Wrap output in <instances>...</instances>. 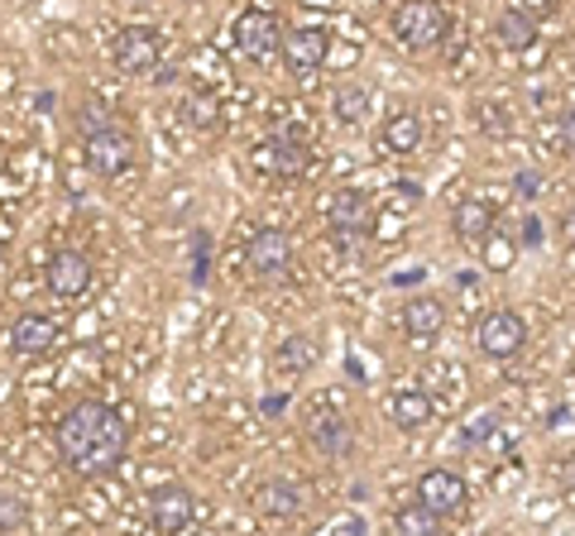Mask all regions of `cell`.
Instances as JSON below:
<instances>
[{
	"instance_id": "obj_30",
	"label": "cell",
	"mask_w": 575,
	"mask_h": 536,
	"mask_svg": "<svg viewBox=\"0 0 575 536\" xmlns=\"http://www.w3.org/2000/svg\"><path fill=\"white\" fill-rule=\"evenodd\" d=\"M485 249H489V264H494V268H503V264H509V259H513V249H509V245H503V240H499V235H489V240H485Z\"/></svg>"
},
{
	"instance_id": "obj_3",
	"label": "cell",
	"mask_w": 575,
	"mask_h": 536,
	"mask_svg": "<svg viewBox=\"0 0 575 536\" xmlns=\"http://www.w3.org/2000/svg\"><path fill=\"white\" fill-rule=\"evenodd\" d=\"M135 158H139L135 134H125V130H115V125L87 134V173L91 178H120V173H130V168H135Z\"/></svg>"
},
{
	"instance_id": "obj_19",
	"label": "cell",
	"mask_w": 575,
	"mask_h": 536,
	"mask_svg": "<svg viewBox=\"0 0 575 536\" xmlns=\"http://www.w3.org/2000/svg\"><path fill=\"white\" fill-rule=\"evenodd\" d=\"M494 34H499V44L509 48V53H523V48H533V44H537V20L527 15V10L509 5V10H503V15H499Z\"/></svg>"
},
{
	"instance_id": "obj_12",
	"label": "cell",
	"mask_w": 575,
	"mask_h": 536,
	"mask_svg": "<svg viewBox=\"0 0 575 536\" xmlns=\"http://www.w3.org/2000/svg\"><path fill=\"white\" fill-rule=\"evenodd\" d=\"M255 508L273 522H293L307 508V494H303V484H293V479H264L255 489Z\"/></svg>"
},
{
	"instance_id": "obj_34",
	"label": "cell",
	"mask_w": 575,
	"mask_h": 536,
	"mask_svg": "<svg viewBox=\"0 0 575 536\" xmlns=\"http://www.w3.org/2000/svg\"><path fill=\"white\" fill-rule=\"evenodd\" d=\"M561 465H566L561 470V484H575V460H561Z\"/></svg>"
},
{
	"instance_id": "obj_18",
	"label": "cell",
	"mask_w": 575,
	"mask_h": 536,
	"mask_svg": "<svg viewBox=\"0 0 575 536\" xmlns=\"http://www.w3.org/2000/svg\"><path fill=\"white\" fill-rule=\"evenodd\" d=\"M441 326H446V307H441V297H413L403 307V331L413 340L441 336Z\"/></svg>"
},
{
	"instance_id": "obj_11",
	"label": "cell",
	"mask_w": 575,
	"mask_h": 536,
	"mask_svg": "<svg viewBox=\"0 0 575 536\" xmlns=\"http://www.w3.org/2000/svg\"><path fill=\"white\" fill-rule=\"evenodd\" d=\"M327 226L335 230V235H365V230L375 226V206H369L365 192L345 187L327 202Z\"/></svg>"
},
{
	"instance_id": "obj_16",
	"label": "cell",
	"mask_w": 575,
	"mask_h": 536,
	"mask_svg": "<svg viewBox=\"0 0 575 536\" xmlns=\"http://www.w3.org/2000/svg\"><path fill=\"white\" fill-rule=\"evenodd\" d=\"M249 163H255L264 178H297L307 168V154H303V144H293V139H269V144H259Z\"/></svg>"
},
{
	"instance_id": "obj_24",
	"label": "cell",
	"mask_w": 575,
	"mask_h": 536,
	"mask_svg": "<svg viewBox=\"0 0 575 536\" xmlns=\"http://www.w3.org/2000/svg\"><path fill=\"white\" fill-rule=\"evenodd\" d=\"M311 446L327 450V455H341V446H345L341 417H311Z\"/></svg>"
},
{
	"instance_id": "obj_5",
	"label": "cell",
	"mask_w": 575,
	"mask_h": 536,
	"mask_svg": "<svg viewBox=\"0 0 575 536\" xmlns=\"http://www.w3.org/2000/svg\"><path fill=\"white\" fill-rule=\"evenodd\" d=\"M235 48L249 58H269V53H283V24L273 10H245L235 20Z\"/></svg>"
},
{
	"instance_id": "obj_7",
	"label": "cell",
	"mask_w": 575,
	"mask_h": 536,
	"mask_svg": "<svg viewBox=\"0 0 575 536\" xmlns=\"http://www.w3.org/2000/svg\"><path fill=\"white\" fill-rule=\"evenodd\" d=\"M417 498L431 508V513H441V517H451V513H461L465 508V498H470V489H465V479L455 470H427L423 479H417Z\"/></svg>"
},
{
	"instance_id": "obj_29",
	"label": "cell",
	"mask_w": 575,
	"mask_h": 536,
	"mask_svg": "<svg viewBox=\"0 0 575 536\" xmlns=\"http://www.w3.org/2000/svg\"><path fill=\"white\" fill-rule=\"evenodd\" d=\"M513 192H518V197H523V202H533V197H537V192H542V178H537V173H533V168H527V173H518V182H513Z\"/></svg>"
},
{
	"instance_id": "obj_9",
	"label": "cell",
	"mask_w": 575,
	"mask_h": 536,
	"mask_svg": "<svg viewBox=\"0 0 575 536\" xmlns=\"http://www.w3.org/2000/svg\"><path fill=\"white\" fill-rule=\"evenodd\" d=\"M327 53H331L327 29H311V24H303V29L283 34V58H288V68H293L297 77H311V72L327 63Z\"/></svg>"
},
{
	"instance_id": "obj_25",
	"label": "cell",
	"mask_w": 575,
	"mask_h": 536,
	"mask_svg": "<svg viewBox=\"0 0 575 536\" xmlns=\"http://www.w3.org/2000/svg\"><path fill=\"white\" fill-rule=\"evenodd\" d=\"M24 527H29L24 503H15V498H0V532H24Z\"/></svg>"
},
{
	"instance_id": "obj_21",
	"label": "cell",
	"mask_w": 575,
	"mask_h": 536,
	"mask_svg": "<svg viewBox=\"0 0 575 536\" xmlns=\"http://www.w3.org/2000/svg\"><path fill=\"white\" fill-rule=\"evenodd\" d=\"M441 513H431V508L417 498V503H407V508H399L393 513V522H389V532H399V536H437L441 532Z\"/></svg>"
},
{
	"instance_id": "obj_32",
	"label": "cell",
	"mask_w": 575,
	"mask_h": 536,
	"mask_svg": "<svg viewBox=\"0 0 575 536\" xmlns=\"http://www.w3.org/2000/svg\"><path fill=\"white\" fill-rule=\"evenodd\" d=\"M393 283H423V268H407V273H403V268H399V273H393Z\"/></svg>"
},
{
	"instance_id": "obj_28",
	"label": "cell",
	"mask_w": 575,
	"mask_h": 536,
	"mask_svg": "<svg viewBox=\"0 0 575 536\" xmlns=\"http://www.w3.org/2000/svg\"><path fill=\"white\" fill-rule=\"evenodd\" d=\"M321 532H335V536H365V522H359V517H331V522H321Z\"/></svg>"
},
{
	"instance_id": "obj_31",
	"label": "cell",
	"mask_w": 575,
	"mask_h": 536,
	"mask_svg": "<svg viewBox=\"0 0 575 536\" xmlns=\"http://www.w3.org/2000/svg\"><path fill=\"white\" fill-rule=\"evenodd\" d=\"M542 240H547V235H542V221H537V216H527V221H523V245H527V249H537Z\"/></svg>"
},
{
	"instance_id": "obj_33",
	"label": "cell",
	"mask_w": 575,
	"mask_h": 536,
	"mask_svg": "<svg viewBox=\"0 0 575 536\" xmlns=\"http://www.w3.org/2000/svg\"><path fill=\"white\" fill-rule=\"evenodd\" d=\"M561 139H566V144H571V149H575V111H571L566 120H561Z\"/></svg>"
},
{
	"instance_id": "obj_2",
	"label": "cell",
	"mask_w": 575,
	"mask_h": 536,
	"mask_svg": "<svg viewBox=\"0 0 575 536\" xmlns=\"http://www.w3.org/2000/svg\"><path fill=\"white\" fill-rule=\"evenodd\" d=\"M446 29H451V15L441 0H403L393 10V34H399V44L407 53H431V48L446 39Z\"/></svg>"
},
{
	"instance_id": "obj_13",
	"label": "cell",
	"mask_w": 575,
	"mask_h": 536,
	"mask_svg": "<svg viewBox=\"0 0 575 536\" xmlns=\"http://www.w3.org/2000/svg\"><path fill=\"white\" fill-rule=\"evenodd\" d=\"M53 340H58V321L53 316H44V312H24L20 321L10 326V345H15V355H24V360L48 355Z\"/></svg>"
},
{
	"instance_id": "obj_17",
	"label": "cell",
	"mask_w": 575,
	"mask_h": 536,
	"mask_svg": "<svg viewBox=\"0 0 575 536\" xmlns=\"http://www.w3.org/2000/svg\"><path fill=\"white\" fill-rule=\"evenodd\" d=\"M389 422L403 426V431H417V426L431 422V398L423 388H393L389 393Z\"/></svg>"
},
{
	"instance_id": "obj_20",
	"label": "cell",
	"mask_w": 575,
	"mask_h": 536,
	"mask_svg": "<svg viewBox=\"0 0 575 536\" xmlns=\"http://www.w3.org/2000/svg\"><path fill=\"white\" fill-rule=\"evenodd\" d=\"M311 364H317V350H311L307 336H288V340H279V350H273V374H288V379L307 374Z\"/></svg>"
},
{
	"instance_id": "obj_15",
	"label": "cell",
	"mask_w": 575,
	"mask_h": 536,
	"mask_svg": "<svg viewBox=\"0 0 575 536\" xmlns=\"http://www.w3.org/2000/svg\"><path fill=\"white\" fill-rule=\"evenodd\" d=\"M451 230L465 240V245H485V240L494 235V202H485V197H465V202H455V211H451Z\"/></svg>"
},
{
	"instance_id": "obj_4",
	"label": "cell",
	"mask_w": 575,
	"mask_h": 536,
	"mask_svg": "<svg viewBox=\"0 0 575 536\" xmlns=\"http://www.w3.org/2000/svg\"><path fill=\"white\" fill-rule=\"evenodd\" d=\"M475 340H479V355L513 360V355H523V345H527V326H523L518 312L499 307V312H489L485 321L475 326Z\"/></svg>"
},
{
	"instance_id": "obj_1",
	"label": "cell",
	"mask_w": 575,
	"mask_h": 536,
	"mask_svg": "<svg viewBox=\"0 0 575 536\" xmlns=\"http://www.w3.org/2000/svg\"><path fill=\"white\" fill-rule=\"evenodd\" d=\"M53 441H58V455L72 474H111L130 450V426L115 417L106 402L96 398H82L58 417L53 426Z\"/></svg>"
},
{
	"instance_id": "obj_36",
	"label": "cell",
	"mask_w": 575,
	"mask_h": 536,
	"mask_svg": "<svg viewBox=\"0 0 575 536\" xmlns=\"http://www.w3.org/2000/svg\"><path fill=\"white\" fill-rule=\"evenodd\" d=\"M0 259H5V240H0Z\"/></svg>"
},
{
	"instance_id": "obj_35",
	"label": "cell",
	"mask_w": 575,
	"mask_h": 536,
	"mask_svg": "<svg viewBox=\"0 0 575 536\" xmlns=\"http://www.w3.org/2000/svg\"><path fill=\"white\" fill-rule=\"evenodd\" d=\"M303 5H311V10H327V5H331V0H303Z\"/></svg>"
},
{
	"instance_id": "obj_6",
	"label": "cell",
	"mask_w": 575,
	"mask_h": 536,
	"mask_svg": "<svg viewBox=\"0 0 575 536\" xmlns=\"http://www.w3.org/2000/svg\"><path fill=\"white\" fill-rule=\"evenodd\" d=\"M91 259L87 254H77V249H58L53 259H48V292L53 297H63V302H72V297H82V292L91 288Z\"/></svg>"
},
{
	"instance_id": "obj_8",
	"label": "cell",
	"mask_w": 575,
	"mask_h": 536,
	"mask_svg": "<svg viewBox=\"0 0 575 536\" xmlns=\"http://www.w3.org/2000/svg\"><path fill=\"white\" fill-rule=\"evenodd\" d=\"M159 34L154 29H120L115 34V68L125 72V77H139V72H154V63H159Z\"/></svg>"
},
{
	"instance_id": "obj_14",
	"label": "cell",
	"mask_w": 575,
	"mask_h": 536,
	"mask_svg": "<svg viewBox=\"0 0 575 536\" xmlns=\"http://www.w3.org/2000/svg\"><path fill=\"white\" fill-rule=\"evenodd\" d=\"M192 513H197V498H192V489H183V484H168V489L149 498V517L159 532H183Z\"/></svg>"
},
{
	"instance_id": "obj_22",
	"label": "cell",
	"mask_w": 575,
	"mask_h": 536,
	"mask_svg": "<svg viewBox=\"0 0 575 536\" xmlns=\"http://www.w3.org/2000/svg\"><path fill=\"white\" fill-rule=\"evenodd\" d=\"M423 144V120L413 111H399L393 120H383V149L389 154H413Z\"/></svg>"
},
{
	"instance_id": "obj_10",
	"label": "cell",
	"mask_w": 575,
	"mask_h": 536,
	"mask_svg": "<svg viewBox=\"0 0 575 536\" xmlns=\"http://www.w3.org/2000/svg\"><path fill=\"white\" fill-rule=\"evenodd\" d=\"M245 264H249V273H259V278H283L288 264H293V240H288L283 230H259L245 249Z\"/></svg>"
},
{
	"instance_id": "obj_27",
	"label": "cell",
	"mask_w": 575,
	"mask_h": 536,
	"mask_svg": "<svg viewBox=\"0 0 575 536\" xmlns=\"http://www.w3.org/2000/svg\"><path fill=\"white\" fill-rule=\"evenodd\" d=\"M77 125H82V139H87V134L106 130L111 120H106V111H91V106H82V111H77Z\"/></svg>"
},
{
	"instance_id": "obj_23",
	"label": "cell",
	"mask_w": 575,
	"mask_h": 536,
	"mask_svg": "<svg viewBox=\"0 0 575 536\" xmlns=\"http://www.w3.org/2000/svg\"><path fill=\"white\" fill-rule=\"evenodd\" d=\"M331 106H335V120H341V125H365V115H369V92L359 87V82H345V87H335Z\"/></svg>"
},
{
	"instance_id": "obj_26",
	"label": "cell",
	"mask_w": 575,
	"mask_h": 536,
	"mask_svg": "<svg viewBox=\"0 0 575 536\" xmlns=\"http://www.w3.org/2000/svg\"><path fill=\"white\" fill-rule=\"evenodd\" d=\"M494 422H499L494 412H475V417L465 422V441H485V436L494 431Z\"/></svg>"
}]
</instances>
